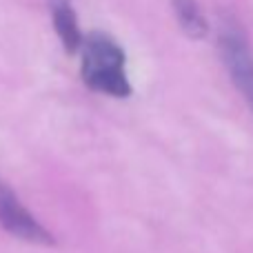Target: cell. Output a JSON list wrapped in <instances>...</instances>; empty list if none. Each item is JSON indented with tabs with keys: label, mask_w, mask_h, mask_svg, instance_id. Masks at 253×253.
<instances>
[{
	"label": "cell",
	"mask_w": 253,
	"mask_h": 253,
	"mask_svg": "<svg viewBox=\"0 0 253 253\" xmlns=\"http://www.w3.org/2000/svg\"><path fill=\"white\" fill-rule=\"evenodd\" d=\"M0 224L13 238H20V240L31 242V245H56V238L25 209V205L18 200L16 191L2 178H0Z\"/></svg>",
	"instance_id": "obj_3"
},
{
	"label": "cell",
	"mask_w": 253,
	"mask_h": 253,
	"mask_svg": "<svg viewBox=\"0 0 253 253\" xmlns=\"http://www.w3.org/2000/svg\"><path fill=\"white\" fill-rule=\"evenodd\" d=\"M83 80L93 91L126 98L131 84L125 74V51L111 36L91 31L83 40Z\"/></svg>",
	"instance_id": "obj_1"
},
{
	"label": "cell",
	"mask_w": 253,
	"mask_h": 253,
	"mask_svg": "<svg viewBox=\"0 0 253 253\" xmlns=\"http://www.w3.org/2000/svg\"><path fill=\"white\" fill-rule=\"evenodd\" d=\"M51 16H53V27H56L65 49L69 53H76L83 47L84 36L80 34L78 18H76V11L71 7V0H51Z\"/></svg>",
	"instance_id": "obj_4"
},
{
	"label": "cell",
	"mask_w": 253,
	"mask_h": 253,
	"mask_svg": "<svg viewBox=\"0 0 253 253\" xmlns=\"http://www.w3.org/2000/svg\"><path fill=\"white\" fill-rule=\"evenodd\" d=\"M220 53L233 84L240 89L253 114V56L245 34L236 22H224L220 29Z\"/></svg>",
	"instance_id": "obj_2"
},
{
	"label": "cell",
	"mask_w": 253,
	"mask_h": 253,
	"mask_svg": "<svg viewBox=\"0 0 253 253\" xmlns=\"http://www.w3.org/2000/svg\"><path fill=\"white\" fill-rule=\"evenodd\" d=\"M173 2V11L178 18L180 27L184 29V34L191 38H205L207 36V20L200 13L196 0H171Z\"/></svg>",
	"instance_id": "obj_5"
}]
</instances>
